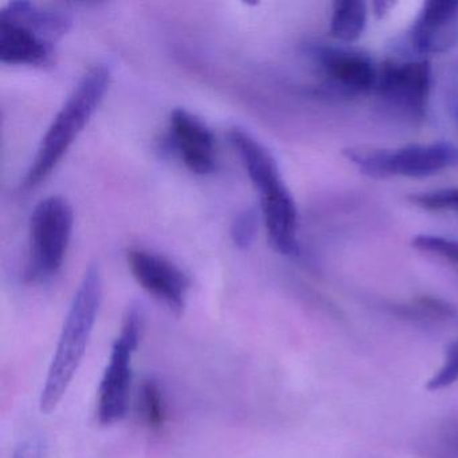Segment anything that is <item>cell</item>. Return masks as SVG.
I'll return each instance as SVG.
<instances>
[{
	"instance_id": "6da1fadb",
	"label": "cell",
	"mask_w": 458,
	"mask_h": 458,
	"mask_svg": "<svg viewBox=\"0 0 458 458\" xmlns=\"http://www.w3.org/2000/svg\"><path fill=\"white\" fill-rule=\"evenodd\" d=\"M103 301V277L98 265H90L72 300L64 321L52 363L39 396V409L50 414L68 391L92 337Z\"/></svg>"
},
{
	"instance_id": "7a4b0ae2",
	"label": "cell",
	"mask_w": 458,
	"mask_h": 458,
	"mask_svg": "<svg viewBox=\"0 0 458 458\" xmlns=\"http://www.w3.org/2000/svg\"><path fill=\"white\" fill-rule=\"evenodd\" d=\"M111 79V69L106 64H96L85 72L42 138L36 157L23 179V189H36L57 167L98 111L109 89Z\"/></svg>"
},
{
	"instance_id": "3957f363",
	"label": "cell",
	"mask_w": 458,
	"mask_h": 458,
	"mask_svg": "<svg viewBox=\"0 0 458 458\" xmlns=\"http://www.w3.org/2000/svg\"><path fill=\"white\" fill-rule=\"evenodd\" d=\"M72 18L20 0L0 12V61L9 65L45 66L52 63L55 44L68 33Z\"/></svg>"
},
{
	"instance_id": "277c9868",
	"label": "cell",
	"mask_w": 458,
	"mask_h": 458,
	"mask_svg": "<svg viewBox=\"0 0 458 458\" xmlns=\"http://www.w3.org/2000/svg\"><path fill=\"white\" fill-rule=\"evenodd\" d=\"M141 334V308L138 304L130 305L98 386V420L103 426L114 425L127 417L132 387V359L140 344Z\"/></svg>"
},
{
	"instance_id": "5b68a950",
	"label": "cell",
	"mask_w": 458,
	"mask_h": 458,
	"mask_svg": "<svg viewBox=\"0 0 458 458\" xmlns=\"http://www.w3.org/2000/svg\"><path fill=\"white\" fill-rule=\"evenodd\" d=\"M73 208L65 198L49 197L30 218V253L26 280L41 283L60 272L73 232Z\"/></svg>"
},
{
	"instance_id": "8992f818",
	"label": "cell",
	"mask_w": 458,
	"mask_h": 458,
	"mask_svg": "<svg viewBox=\"0 0 458 458\" xmlns=\"http://www.w3.org/2000/svg\"><path fill=\"white\" fill-rule=\"evenodd\" d=\"M345 157L359 170L375 178H426L458 165V148L450 143L410 144L396 149H355Z\"/></svg>"
},
{
	"instance_id": "52a82bcc",
	"label": "cell",
	"mask_w": 458,
	"mask_h": 458,
	"mask_svg": "<svg viewBox=\"0 0 458 458\" xmlns=\"http://www.w3.org/2000/svg\"><path fill=\"white\" fill-rule=\"evenodd\" d=\"M128 267L139 285L174 313L183 312L191 281L170 259L146 249H130Z\"/></svg>"
},
{
	"instance_id": "ba28073f",
	"label": "cell",
	"mask_w": 458,
	"mask_h": 458,
	"mask_svg": "<svg viewBox=\"0 0 458 458\" xmlns=\"http://www.w3.org/2000/svg\"><path fill=\"white\" fill-rule=\"evenodd\" d=\"M431 66L428 61L386 63L379 69L377 89L391 106L422 117L431 90Z\"/></svg>"
},
{
	"instance_id": "9c48e42d",
	"label": "cell",
	"mask_w": 458,
	"mask_h": 458,
	"mask_svg": "<svg viewBox=\"0 0 458 458\" xmlns=\"http://www.w3.org/2000/svg\"><path fill=\"white\" fill-rule=\"evenodd\" d=\"M170 131L174 147L191 173L208 175L216 170V139L202 120L186 109H174Z\"/></svg>"
},
{
	"instance_id": "30bf717a",
	"label": "cell",
	"mask_w": 458,
	"mask_h": 458,
	"mask_svg": "<svg viewBox=\"0 0 458 458\" xmlns=\"http://www.w3.org/2000/svg\"><path fill=\"white\" fill-rule=\"evenodd\" d=\"M410 42L420 55H442L458 44V0H430L423 4Z\"/></svg>"
},
{
	"instance_id": "8fae6325",
	"label": "cell",
	"mask_w": 458,
	"mask_h": 458,
	"mask_svg": "<svg viewBox=\"0 0 458 458\" xmlns=\"http://www.w3.org/2000/svg\"><path fill=\"white\" fill-rule=\"evenodd\" d=\"M262 216L270 243L284 256L299 253V213L296 202L283 179L259 190Z\"/></svg>"
},
{
	"instance_id": "7c38bea8",
	"label": "cell",
	"mask_w": 458,
	"mask_h": 458,
	"mask_svg": "<svg viewBox=\"0 0 458 458\" xmlns=\"http://www.w3.org/2000/svg\"><path fill=\"white\" fill-rule=\"evenodd\" d=\"M316 55L329 85L340 92L364 95L377 88L379 69L367 55L337 47H321Z\"/></svg>"
},
{
	"instance_id": "4fadbf2b",
	"label": "cell",
	"mask_w": 458,
	"mask_h": 458,
	"mask_svg": "<svg viewBox=\"0 0 458 458\" xmlns=\"http://www.w3.org/2000/svg\"><path fill=\"white\" fill-rule=\"evenodd\" d=\"M367 4L360 0H345L334 4L331 17V34L342 42L360 38L367 26Z\"/></svg>"
},
{
	"instance_id": "5bb4252c",
	"label": "cell",
	"mask_w": 458,
	"mask_h": 458,
	"mask_svg": "<svg viewBox=\"0 0 458 458\" xmlns=\"http://www.w3.org/2000/svg\"><path fill=\"white\" fill-rule=\"evenodd\" d=\"M138 411L141 422L151 431H160L167 422V402L157 380L147 377L139 386Z\"/></svg>"
},
{
	"instance_id": "9a60e30c",
	"label": "cell",
	"mask_w": 458,
	"mask_h": 458,
	"mask_svg": "<svg viewBox=\"0 0 458 458\" xmlns=\"http://www.w3.org/2000/svg\"><path fill=\"white\" fill-rule=\"evenodd\" d=\"M412 246L423 253L441 257L458 267V241L442 235L420 234L412 240Z\"/></svg>"
},
{
	"instance_id": "2e32d148",
	"label": "cell",
	"mask_w": 458,
	"mask_h": 458,
	"mask_svg": "<svg viewBox=\"0 0 458 458\" xmlns=\"http://www.w3.org/2000/svg\"><path fill=\"white\" fill-rule=\"evenodd\" d=\"M259 216L254 208H243L232 224V240L238 249H249L256 238Z\"/></svg>"
},
{
	"instance_id": "e0dca14e",
	"label": "cell",
	"mask_w": 458,
	"mask_h": 458,
	"mask_svg": "<svg viewBox=\"0 0 458 458\" xmlns=\"http://www.w3.org/2000/svg\"><path fill=\"white\" fill-rule=\"evenodd\" d=\"M411 202L431 211H454L458 214V189H441L411 197Z\"/></svg>"
},
{
	"instance_id": "ac0fdd59",
	"label": "cell",
	"mask_w": 458,
	"mask_h": 458,
	"mask_svg": "<svg viewBox=\"0 0 458 458\" xmlns=\"http://www.w3.org/2000/svg\"><path fill=\"white\" fill-rule=\"evenodd\" d=\"M458 380V340L447 348L446 358L439 371L428 380V390L447 387Z\"/></svg>"
},
{
	"instance_id": "d6986e66",
	"label": "cell",
	"mask_w": 458,
	"mask_h": 458,
	"mask_svg": "<svg viewBox=\"0 0 458 458\" xmlns=\"http://www.w3.org/2000/svg\"><path fill=\"white\" fill-rule=\"evenodd\" d=\"M13 458H44V445L38 438L25 439L18 445Z\"/></svg>"
}]
</instances>
